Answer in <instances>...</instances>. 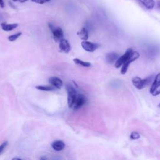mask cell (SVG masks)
<instances>
[{
  "mask_svg": "<svg viewBox=\"0 0 160 160\" xmlns=\"http://www.w3.org/2000/svg\"><path fill=\"white\" fill-rule=\"evenodd\" d=\"M140 57V54L137 51H134L132 53L130 57L127 59L126 62L121 66V74L125 75L127 71H128V69L129 68L130 64L132 63L135 62V60H136L138 58H139Z\"/></svg>",
  "mask_w": 160,
  "mask_h": 160,
  "instance_id": "1",
  "label": "cell"
},
{
  "mask_svg": "<svg viewBox=\"0 0 160 160\" xmlns=\"http://www.w3.org/2000/svg\"><path fill=\"white\" fill-rule=\"evenodd\" d=\"M150 93L151 95L155 96H157L160 94V84L158 85L154 88H153V89H150Z\"/></svg>",
  "mask_w": 160,
  "mask_h": 160,
  "instance_id": "17",
  "label": "cell"
},
{
  "mask_svg": "<svg viewBox=\"0 0 160 160\" xmlns=\"http://www.w3.org/2000/svg\"><path fill=\"white\" fill-rule=\"evenodd\" d=\"M49 83L56 89H61L63 86V82L58 77H51L49 79Z\"/></svg>",
  "mask_w": 160,
  "mask_h": 160,
  "instance_id": "9",
  "label": "cell"
},
{
  "mask_svg": "<svg viewBox=\"0 0 160 160\" xmlns=\"http://www.w3.org/2000/svg\"><path fill=\"white\" fill-rule=\"evenodd\" d=\"M106 58L108 63H109V64H112L114 62H116V61L118 59V54L115 53H109L107 54Z\"/></svg>",
  "mask_w": 160,
  "mask_h": 160,
  "instance_id": "14",
  "label": "cell"
},
{
  "mask_svg": "<svg viewBox=\"0 0 160 160\" xmlns=\"http://www.w3.org/2000/svg\"><path fill=\"white\" fill-rule=\"evenodd\" d=\"M86 100V98L83 95L78 93L77 94V96L76 97L75 100L73 103V106H72V107H71V109H73L74 110L79 109L80 108H81L85 104Z\"/></svg>",
  "mask_w": 160,
  "mask_h": 160,
  "instance_id": "4",
  "label": "cell"
},
{
  "mask_svg": "<svg viewBox=\"0 0 160 160\" xmlns=\"http://www.w3.org/2000/svg\"><path fill=\"white\" fill-rule=\"evenodd\" d=\"M157 7L158 8V9L160 10V0L159 1H158V3H157Z\"/></svg>",
  "mask_w": 160,
  "mask_h": 160,
  "instance_id": "24",
  "label": "cell"
},
{
  "mask_svg": "<svg viewBox=\"0 0 160 160\" xmlns=\"http://www.w3.org/2000/svg\"><path fill=\"white\" fill-rule=\"evenodd\" d=\"M146 9H151L155 6V2L154 0H138Z\"/></svg>",
  "mask_w": 160,
  "mask_h": 160,
  "instance_id": "11",
  "label": "cell"
},
{
  "mask_svg": "<svg viewBox=\"0 0 160 160\" xmlns=\"http://www.w3.org/2000/svg\"><path fill=\"white\" fill-rule=\"evenodd\" d=\"M67 90L68 93V105L70 108H71L78 93L76 92L74 87L70 84L67 85Z\"/></svg>",
  "mask_w": 160,
  "mask_h": 160,
  "instance_id": "2",
  "label": "cell"
},
{
  "mask_svg": "<svg viewBox=\"0 0 160 160\" xmlns=\"http://www.w3.org/2000/svg\"><path fill=\"white\" fill-rule=\"evenodd\" d=\"M133 52V49L132 48H128V49H127L123 56H121V57L118 58V59L116 61L115 67L117 68H119L121 67V66H122L126 62L127 59L130 57V56Z\"/></svg>",
  "mask_w": 160,
  "mask_h": 160,
  "instance_id": "3",
  "label": "cell"
},
{
  "mask_svg": "<svg viewBox=\"0 0 160 160\" xmlns=\"http://www.w3.org/2000/svg\"><path fill=\"white\" fill-rule=\"evenodd\" d=\"M0 7H1V8H2L4 7V3L3 0H0Z\"/></svg>",
  "mask_w": 160,
  "mask_h": 160,
  "instance_id": "23",
  "label": "cell"
},
{
  "mask_svg": "<svg viewBox=\"0 0 160 160\" xmlns=\"http://www.w3.org/2000/svg\"><path fill=\"white\" fill-rule=\"evenodd\" d=\"M27 1H28V0H20V3H25V2H26Z\"/></svg>",
  "mask_w": 160,
  "mask_h": 160,
  "instance_id": "25",
  "label": "cell"
},
{
  "mask_svg": "<svg viewBox=\"0 0 160 160\" xmlns=\"http://www.w3.org/2000/svg\"><path fill=\"white\" fill-rule=\"evenodd\" d=\"M49 29L53 33L54 38L56 41H60L63 38L64 33L63 30L59 27H54L52 24H49Z\"/></svg>",
  "mask_w": 160,
  "mask_h": 160,
  "instance_id": "5",
  "label": "cell"
},
{
  "mask_svg": "<svg viewBox=\"0 0 160 160\" xmlns=\"http://www.w3.org/2000/svg\"><path fill=\"white\" fill-rule=\"evenodd\" d=\"M140 138V133H138V132L136 131H134V132H132V133H131L130 135V138L131 140H138Z\"/></svg>",
  "mask_w": 160,
  "mask_h": 160,
  "instance_id": "20",
  "label": "cell"
},
{
  "mask_svg": "<svg viewBox=\"0 0 160 160\" xmlns=\"http://www.w3.org/2000/svg\"><path fill=\"white\" fill-rule=\"evenodd\" d=\"M50 1H51V0H31L32 2L36 3H38V4H45V3H48V2Z\"/></svg>",
  "mask_w": 160,
  "mask_h": 160,
  "instance_id": "22",
  "label": "cell"
},
{
  "mask_svg": "<svg viewBox=\"0 0 160 160\" xmlns=\"http://www.w3.org/2000/svg\"><path fill=\"white\" fill-rule=\"evenodd\" d=\"M81 45L82 48H83L85 51L88 52H90V53L94 52L97 48H98L100 46V45H98V44L91 43V42L87 41H82Z\"/></svg>",
  "mask_w": 160,
  "mask_h": 160,
  "instance_id": "7",
  "label": "cell"
},
{
  "mask_svg": "<svg viewBox=\"0 0 160 160\" xmlns=\"http://www.w3.org/2000/svg\"><path fill=\"white\" fill-rule=\"evenodd\" d=\"M14 2H16V1H20V0H13Z\"/></svg>",
  "mask_w": 160,
  "mask_h": 160,
  "instance_id": "27",
  "label": "cell"
},
{
  "mask_svg": "<svg viewBox=\"0 0 160 160\" xmlns=\"http://www.w3.org/2000/svg\"><path fill=\"white\" fill-rule=\"evenodd\" d=\"M59 49L64 53H68L70 51L71 46L68 40L63 38L59 41Z\"/></svg>",
  "mask_w": 160,
  "mask_h": 160,
  "instance_id": "8",
  "label": "cell"
},
{
  "mask_svg": "<svg viewBox=\"0 0 160 160\" xmlns=\"http://www.w3.org/2000/svg\"><path fill=\"white\" fill-rule=\"evenodd\" d=\"M21 35H22V33H21V32L18 33L14 34V35H13L8 37V40L10 41H14L17 40L20 36H21Z\"/></svg>",
  "mask_w": 160,
  "mask_h": 160,
  "instance_id": "19",
  "label": "cell"
},
{
  "mask_svg": "<svg viewBox=\"0 0 160 160\" xmlns=\"http://www.w3.org/2000/svg\"><path fill=\"white\" fill-rule=\"evenodd\" d=\"M159 84H160V73L158 74V75L156 76L155 78H154V80L153 83V85H151L150 89H153V88H154V87H155L156 86H157V85H159Z\"/></svg>",
  "mask_w": 160,
  "mask_h": 160,
  "instance_id": "18",
  "label": "cell"
},
{
  "mask_svg": "<svg viewBox=\"0 0 160 160\" xmlns=\"http://www.w3.org/2000/svg\"><path fill=\"white\" fill-rule=\"evenodd\" d=\"M12 159H13V160L14 159H19V160H21V158H13Z\"/></svg>",
  "mask_w": 160,
  "mask_h": 160,
  "instance_id": "26",
  "label": "cell"
},
{
  "mask_svg": "<svg viewBox=\"0 0 160 160\" xmlns=\"http://www.w3.org/2000/svg\"><path fill=\"white\" fill-rule=\"evenodd\" d=\"M73 62L76 64H78L81 66V67H90L91 66V63L90 62H83L78 58H74L73 59Z\"/></svg>",
  "mask_w": 160,
  "mask_h": 160,
  "instance_id": "15",
  "label": "cell"
},
{
  "mask_svg": "<svg viewBox=\"0 0 160 160\" xmlns=\"http://www.w3.org/2000/svg\"><path fill=\"white\" fill-rule=\"evenodd\" d=\"M77 35H78L80 39L83 41H86L88 39V31L86 28H83L78 32H77Z\"/></svg>",
  "mask_w": 160,
  "mask_h": 160,
  "instance_id": "12",
  "label": "cell"
},
{
  "mask_svg": "<svg viewBox=\"0 0 160 160\" xmlns=\"http://www.w3.org/2000/svg\"><path fill=\"white\" fill-rule=\"evenodd\" d=\"M132 83L135 88L138 90H142L148 84V79H141L140 77H134L132 79Z\"/></svg>",
  "mask_w": 160,
  "mask_h": 160,
  "instance_id": "6",
  "label": "cell"
},
{
  "mask_svg": "<svg viewBox=\"0 0 160 160\" xmlns=\"http://www.w3.org/2000/svg\"><path fill=\"white\" fill-rule=\"evenodd\" d=\"M36 89L38 90H41V91H51L54 90L55 88L53 87V86H36Z\"/></svg>",
  "mask_w": 160,
  "mask_h": 160,
  "instance_id": "16",
  "label": "cell"
},
{
  "mask_svg": "<svg viewBox=\"0 0 160 160\" xmlns=\"http://www.w3.org/2000/svg\"><path fill=\"white\" fill-rule=\"evenodd\" d=\"M158 108H160V103L158 104Z\"/></svg>",
  "mask_w": 160,
  "mask_h": 160,
  "instance_id": "28",
  "label": "cell"
},
{
  "mask_svg": "<svg viewBox=\"0 0 160 160\" xmlns=\"http://www.w3.org/2000/svg\"><path fill=\"white\" fill-rule=\"evenodd\" d=\"M51 146L55 151H60L64 149L65 143L62 141H55L51 144Z\"/></svg>",
  "mask_w": 160,
  "mask_h": 160,
  "instance_id": "10",
  "label": "cell"
},
{
  "mask_svg": "<svg viewBox=\"0 0 160 160\" xmlns=\"http://www.w3.org/2000/svg\"><path fill=\"white\" fill-rule=\"evenodd\" d=\"M7 145H8V141H5L0 145V154H1L3 153L4 149L6 148Z\"/></svg>",
  "mask_w": 160,
  "mask_h": 160,
  "instance_id": "21",
  "label": "cell"
},
{
  "mask_svg": "<svg viewBox=\"0 0 160 160\" xmlns=\"http://www.w3.org/2000/svg\"><path fill=\"white\" fill-rule=\"evenodd\" d=\"M18 25L16 23H14V24H8L6 23H3L1 24V28L3 29V30L5 31H11L14 29H16V28L18 27Z\"/></svg>",
  "mask_w": 160,
  "mask_h": 160,
  "instance_id": "13",
  "label": "cell"
}]
</instances>
